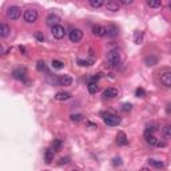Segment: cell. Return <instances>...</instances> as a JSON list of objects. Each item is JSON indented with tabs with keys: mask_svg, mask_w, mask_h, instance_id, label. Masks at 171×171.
<instances>
[{
	"mask_svg": "<svg viewBox=\"0 0 171 171\" xmlns=\"http://www.w3.org/2000/svg\"><path fill=\"white\" fill-rule=\"evenodd\" d=\"M107 62L114 67H118L120 63H122V56H120V51L118 48L110 49L107 52Z\"/></svg>",
	"mask_w": 171,
	"mask_h": 171,
	"instance_id": "cell-1",
	"label": "cell"
},
{
	"mask_svg": "<svg viewBox=\"0 0 171 171\" xmlns=\"http://www.w3.org/2000/svg\"><path fill=\"white\" fill-rule=\"evenodd\" d=\"M103 122L107 126H118L120 123V118L114 114H103Z\"/></svg>",
	"mask_w": 171,
	"mask_h": 171,
	"instance_id": "cell-2",
	"label": "cell"
},
{
	"mask_svg": "<svg viewBox=\"0 0 171 171\" xmlns=\"http://www.w3.org/2000/svg\"><path fill=\"white\" fill-rule=\"evenodd\" d=\"M68 38L71 40V43H79L83 39V32L79 28H72L68 34Z\"/></svg>",
	"mask_w": 171,
	"mask_h": 171,
	"instance_id": "cell-3",
	"label": "cell"
},
{
	"mask_svg": "<svg viewBox=\"0 0 171 171\" xmlns=\"http://www.w3.org/2000/svg\"><path fill=\"white\" fill-rule=\"evenodd\" d=\"M20 15H22V9H20L19 7H16V6L9 7L8 11H7V16H8V19H11V20H16V19H19Z\"/></svg>",
	"mask_w": 171,
	"mask_h": 171,
	"instance_id": "cell-4",
	"label": "cell"
},
{
	"mask_svg": "<svg viewBox=\"0 0 171 171\" xmlns=\"http://www.w3.org/2000/svg\"><path fill=\"white\" fill-rule=\"evenodd\" d=\"M51 34H52V36L55 39H63L64 38V35H66V29H64L63 26H55L51 28Z\"/></svg>",
	"mask_w": 171,
	"mask_h": 171,
	"instance_id": "cell-5",
	"label": "cell"
},
{
	"mask_svg": "<svg viewBox=\"0 0 171 171\" xmlns=\"http://www.w3.org/2000/svg\"><path fill=\"white\" fill-rule=\"evenodd\" d=\"M38 11H35V9H27L26 12H24V20H26L27 23H35L38 20Z\"/></svg>",
	"mask_w": 171,
	"mask_h": 171,
	"instance_id": "cell-6",
	"label": "cell"
},
{
	"mask_svg": "<svg viewBox=\"0 0 171 171\" xmlns=\"http://www.w3.org/2000/svg\"><path fill=\"white\" fill-rule=\"evenodd\" d=\"M92 34L95 36H99V38H103L107 35V28L103 27V26H94L92 27Z\"/></svg>",
	"mask_w": 171,
	"mask_h": 171,
	"instance_id": "cell-7",
	"label": "cell"
},
{
	"mask_svg": "<svg viewBox=\"0 0 171 171\" xmlns=\"http://www.w3.org/2000/svg\"><path fill=\"white\" fill-rule=\"evenodd\" d=\"M26 75H27V72H26V70L24 68H16L15 71L12 72V76L15 78V79H18V80H26Z\"/></svg>",
	"mask_w": 171,
	"mask_h": 171,
	"instance_id": "cell-8",
	"label": "cell"
},
{
	"mask_svg": "<svg viewBox=\"0 0 171 171\" xmlns=\"http://www.w3.org/2000/svg\"><path fill=\"white\" fill-rule=\"evenodd\" d=\"M72 78L70 76V75H63V76H60L59 79H58V83L60 84V86H66V87H68V86H71L72 84Z\"/></svg>",
	"mask_w": 171,
	"mask_h": 171,
	"instance_id": "cell-9",
	"label": "cell"
},
{
	"mask_svg": "<svg viewBox=\"0 0 171 171\" xmlns=\"http://www.w3.org/2000/svg\"><path fill=\"white\" fill-rule=\"evenodd\" d=\"M118 96V90L117 88H107L103 91V98L106 99H112Z\"/></svg>",
	"mask_w": 171,
	"mask_h": 171,
	"instance_id": "cell-10",
	"label": "cell"
},
{
	"mask_svg": "<svg viewBox=\"0 0 171 171\" xmlns=\"http://www.w3.org/2000/svg\"><path fill=\"white\" fill-rule=\"evenodd\" d=\"M106 8H107L108 11H111V12H117V11H119L120 6H119L118 2H115V0H110V2L106 3Z\"/></svg>",
	"mask_w": 171,
	"mask_h": 171,
	"instance_id": "cell-11",
	"label": "cell"
},
{
	"mask_svg": "<svg viewBox=\"0 0 171 171\" xmlns=\"http://www.w3.org/2000/svg\"><path fill=\"white\" fill-rule=\"evenodd\" d=\"M160 82H162V84L166 86V87L171 88V71L162 74V76H160Z\"/></svg>",
	"mask_w": 171,
	"mask_h": 171,
	"instance_id": "cell-12",
	"label": "cell"
},
{
	"mask_svg": "<svg viewBox=\"0 0 171 171\" xmlns=\"http://www.w3.org/2000/svg\"><path fill=\"white\" fill-rule=\"evenodd\" d=\"M59 22H60V19H59V16H56V15H49V16L47 18V26H49V27H55V26H59Z\"/></svg>",
	"mask_w": 171,
	"mask_h": 171,
	"instance_id": "cell-13",
	"label": "cell"
},
{
	"mask_svg": "<svg viewBox=\"0 0 171 171\" xmlns=\"http://www.w3.org/2000/svg\"><path fill=\"white\" fill-rule=\"evenodd\" d=\"M117 143L119 146H126V144L128 143V139H127V137H126V134L123 131H119L118 132V135H117Z\"/></svg>",
	"mask_w": 171,
	"mask_h": 171,
	"instance_id": "cell-14",
	"label": "cell"
},
{
	"mask_svg": "<svg viewBox=\"0 0 171 171\" xmlns=\"http://www.w3.org/2000/svg\"><path fill=\"white\" fill-rule=\"evenodd\" d=\"M55 99L59 100V102H64V100L71 99V94H70V92H64V91H60V92H56V95H55Z\"/></svg>",
	"mask_w": 171,
	"mask_h": 171,
	"instance_id": "cell-15",
	"label": "cell"
},
{
	"mask_svg": "<svg viewBox=\"0 0 171 171\" xmlns=\"http://www.w3.org/2000/svg\"><path fill=\"white\" fill-rule=\"evenodd\" d=\"M54 155H55V151L51 148H47L46 151H44V160H46L47 164H49L54 160Z\"/></svg>",
	"mask_w": 171,
	"mask_h": 171,
	"instance_id": "cell-16",
	"label": "cell"
},
{
	"mask_svg": "<svg viewBox=\"0 0 171 171\" xmlns=\"http://www.w3.org/2000/svg\"><path fill=\"white\" fill-rule=\"evenodd\" d=\"M144 139H146V142H147L150 146H157L158 139L155 138L153 134H150V132H144Z\"/></svg>",
	"mask_w": 171,
	"mask_h": 171,
	"instance_id": "cell-17",
	"label": "cell"
},
{
	"mask_svg": "<svg viewBox=\"0 0 171 171\" xmlns=\"http://www.w3.org/2000/svg\"><path fill=\"white\" fill-rule=\"evenodd\" d=\"M119 35V29L117 26H107V36L110 38H115Z\"/></svg>",
	"mask_w": 171,
	"mask_h": 171,
	"instance_id": "cell-18",
	"label": "cell"
},
{
	"mask_svg": "<svg viewBox=\"0 0 171 171\" xmlns=\"http://www.w3.org/2000/svg\"><path fill=\"white\" fill-rule=\"evenodd\" d=\"M95 63V59H78V64L80 67H91Z\"/></svg>",
	"mask_w": 171,
	"mask_h": 171,
	"instance_id": "cell-19",
	"label": "cell"
},
{
	"mask_svg": "<svg viewBox=\"0 0 171 171\" xmlns=\"http://www.w3.org/2000/svg\"><path fill=\"white\" fill-rule=\"evenodd\" d=\"M9 32H11V28H9L7 24H0V36L2 38H7L8 35H9Z\"/></svg>",
	"mask_w": 171,
	"mask_h": 171,
	"instance_id": "cell-20",
	"label": "cell"
},
{
	"mask_svg": "<svg viewBox=\"0 0 171 171\" xmlns=\"http://www.w3.org/2000/svg\"><path fill=\"white\" fill-rule=\"evenodd\" d=\"M148 164L153 166V167H157V168H163L164 167V163L162 160H158V159H148Z\"/></svg>",
	"mask_w": 171,
	"mask_h": 171,
	"instance_id": "cell-21",
	"label": "cell"
},
{
	"mask_svg": "<svg viewBox=\"0 0 171 171\" xmlns=\"http://www.w3.org/2000/svg\"><path fill=\"white\" fill-rule=\"evenodd\" d=\"M142 42H143V32L137 31L134 34V43L135 44H142Z\"/></svg>",
	"mask_w": 171,
	"mask_h": 171,
	"instance_id": "cell-22",
	"label": "cell"
},
{
	"mask_svg": "<svg viewBox=\"0 0 171 171\" xmlns=\"http://www.w3.org/2000/svg\"><path fill=\"white\" fill-rule=\"evenodd\" d=\"M162 134H163L164 138L171 139V124H166L164 126L163 130H162Z\"/></svg>",
	"mask_w": 171,
	"mask_h": 171,
	"instance_id": "cell-23",
	"label": "cell"
},
{
	"mask_svg": "<svg viewBox=\"0 0 171 171\" xmlns=\"http://www.w3.org/2000/svg\"><path fill=\"white\" fill-rule=\"evenodd\" d=\"M60 148H62V140H60V139H54L52 150H54V151H60Z\"/></svg>",
	"mask_w": 171,
	"mask_h": 171,
	"instance_id": "cell-24",
	"label": "cell"
},
{
	"mask_svg": "<svg viewBox=\"0 0 171 171\" xmlns=\"http://www.w3.org/2000/svg\"><path fill=\"white\" fill-rule=\"evenodd\" d=\"M103 0H90V6L92 8H100L103 6Z\"/></svg>",
	"mask_w": 171,
	"mask_h": 171,
	"instance_id": "cell-25",
	"label": "cell"
},
{
	"mask_svg": "<svg viewBox=\"0 0 171 171\" xmlns=\"http://www.w3.org/2000/svg\"><path fill=\"white\" fill-rule=\"evenodd\" d=\"M51 66L55 68V70H62L64 67V63L60 62V60H52L51 62Z\"/></svg>",
	"mask_w": 171,
	"mask_h": 171,
	"instance_id": "cell-26",
	"label": "cell"
},
{
	"mask_svg": "<svg viewBox=\"0 0 171 171\" xmlns=\"http://www.w3.org/2000/svg\"><path fill=\"white\" fill-rule=\"evenodd\" d=\"M87 88H88V92H90V94H96V91H98V84H96V83H88Z\"/></svg>",
	"mask_w": 171,
	"mask_h": 171,
	"instance_id": "cell-27",
	"label": "cell"
},
{
	"mask_svg": "<svg viewBox=\"0 0 171 171\" xmlns=\"http://www.w3.org/2000/svg\"><path fill=\"white\" fill-rule=\"evenodd\" d=\"M157 62H158V59L155 56H150V58L146 59V64H147V66H155Z\"/></svg>",
	"mask_w": 171,
	"mask_h": 171,
	"instance_id": "cell-28",
	"label": "cell"
},
{
	"mask_svg": "<svg viewBox=\"0 0 171 171\" xmlns=\"http://www.w3.org/2000/svg\"><path fill=\"white\" fill-rule=\"evenodd\" d=\"M70 118H71L72 122H80V120L83 119V115L82 114H72Z\"/></svg>",
	"mask_w": 171,
	"mask_h": 171,
	"instance_id": "cell-29",
	"label": "cell"
},
{
	"mask_svg": "<svg viewBox=\"0 0 171 171\" xmlns=\"http://www.w3.org/2000/svg\"><path fill=\"white\" fill-rule=\"evenodd\" d=\"M147 6L151 7V8H158V7L162 6V2H159V0H158V2H150V0H148V2H147Z\"/></svg>",
	"mask_w": 171,
	"mask_h": 171,
	"instance_id": "cell-30",
	"label": "cell"
},
{
	"mask_svg": "<svg viewBox=\"0 0 171 171\" xmlns=\"http://www.w3.org/2000/svg\"><path fill=\"white\" fill-rule=\"evenodd\" d=\"M35 39L38 40V42H44V35H43V32H40V31H36L35 32Z\"/></svg>",
	"mask_w": 171,
	"mask_h": 171,
	"instance_id": "cell-31",
	"label": "cell"
},
{
	"mask_svg": "<svg viewBox=\"0 0 171 171\" xmlns=\"http://www.w3.org/2000/svg\"><path fill=\"white\" fill-rule=\"evenodd\" d=\"M135 96L138 98H144L146 96V92L143 88H137V91H135Z\"/></svg>",
	"mask_w": 171,
	"mask_h": 171,
	"instance_id": "cell-32",
	"label": "cell"
},
{
	"mask_svg": "<svg viewBox=\"0 0 171 171\" xmlns=\"http://www.w3.org/2000/svg\"><path fill=\"white\" fill-rule=\"evenodd\" d=\"M36 68H38V71H44V70H46V63H44L43 60H39L36 64Z\"/></svg>",
	"mask_w": 171,
	"mask_h": 171,
	"instance_id": "cell-33",
	"label": "cell"
},
{
	"mask_svg": "<svg viewBox=\"0 0 171 171\" xmlns=\"http://www.w3.org/2000/svg\"><path fill=\"white\" fill-rule=\"evenodd\" d=\"M122 110H123V111H126V112H127V111H131V110H132V104H131V103H124V104L122 106Z\"/></svg>",
	"mask_w": 171,
	"mask_h": 171,
	"instance_id": "cell-34",
	"label": "cell"
},
{
	"mask_svg": "<svg viewBox=\"0 0 171 171\" xmlns=\"http://www.w3.org/2000/svg\"><path fill=\"white\" fill-rule=\"evenodd\" d=\"M99 79H100V74H98V75H94V76H91V78L88 79V83H96Z\"/></svg>",
	"mask_w": 171,
	"mask_h": 171,
	"instance_id": "cell-35",
	"label": "cell"
},
{
	"mask_svg": "<svg viewBox=\"0 0 171 171\" xmlns=\"http://www.w3.org/2000/svg\"><path fill=\"white\" fill-rule=\"evenodd\" d=\"M123 164V162H122V159L120 158H114L112 159V166H115V167H117V166H122Z\"/></svg>",
	"mask_w": 171,
	"mask_h": 171,
	"instance_id": "cell-36",
	"label": "cell"
},
{
	"mask_svg": "<svg viewBox=\"0 0 171 171\" xmlns=\"http://www.w3.org/2000/svg\"><path fill=\"white\" fill-rule=\"evenodd\" d=\"M157 146H158V147H166V146H167V143H166L164 140H158Z\"/></svg>",
	"mask_w": 171,
	"mask_h": 171,
	"instance_id": "cell-37",
	"label": "cell"
},
{
	"mask_svg": "<svg viewBox=\"0 0 171 171\" xmlns=\"http://www.w3.org/2000/svg\"><path fill=\"white\" fill-rule=\"evenodd\" d=\"M70 162V158H62L60 159V162H59V164L62 166V164H67Z\"/></svg>",
	"mask_w": 171,
	"mask_h": 171,
	"instance_id": "cell-38",
	"label": "cell"
},
{
	"mask_svg": "<svg viewBox=\"0 0 171 171\" xmlns=\"http://www.w3.org/2000/svg\"><path fill=\"white\" fill-rule=\"evenodd\" d=\"M120 3L124 4V6H127V4H132V0H120Z\"/></svg>",
	"mask_w": 171,
	"mask_h": 171,
	"instance_id": "cell-39",
	"label": "cell"
},
{
	"mask_svg": "<svg viewBox=\"0 0 171 171\" xmlns=\"http://www.w3.org/2000/svg\"><path fill=\"white\" fill-rule=\"evenodd\" d=\"M19 49H20V52H22V54H26V47L20 46V47H19Z\"/></svg>",
	"mask_w": 171,
	"mask_h": 171,
	"instance_id": "cell-40",
	"label": "cell"
},
{
	"mask_svg": "<svg viewBox=\"0 0 171 171\" xmlns=\"http://www.w3.org/2000/svg\"><path fill=\"white\" fill-rule=\"evenodd\" d=\"M139 171H150V168H147V167H142Z\"/></svg>",
	"mask_w": 171,
	"mask_h": 171,
	"instance_id": "cell-41",
	"label": "cell"
},
{
	"mask_svg": "<svg viewBox=\"0 0 171 171\" xmlns=\"http://www.w3.org/2000/svg\"><path fill=\"white\" fill-rule=\"evenodd\" d=\"M167 107H168V108H167V114H170V112H171V106H167Z\"/></svg>",
	"mask_w": 171,
	"mask_h": 171,
	"instance_id": "cell-42",
	"label": "cell"
},
{
	"mask_svg": "<svg viewBox=\"0 0 171 171\" xmlns=\"http://www.w3.org/2000/svg\"><path fill=\"white\" fill-rule=\"evenodd\" d=\"M168 8H170V9H171V2H170V3H168Z\"/></svg>",
	"mask_w": 171,
	"mask_h": 171,
	"instance_id": "cell-43",
	"label": "cell"
},
{
	"mask_svg": "<svg viewBox=\"0 0 171 171\" xmlns=\"http://www.w3.org/2000/svg\"><path fill=\"white\" fill-rule=\"evenodd\" d=\"M72 171H78V170H72Z\"/></svg>",
	"mask_w": 171,
	"mask_h": 171,
	"instance_id": "cell-44",
	"label": "cell"
}]
</instances>
